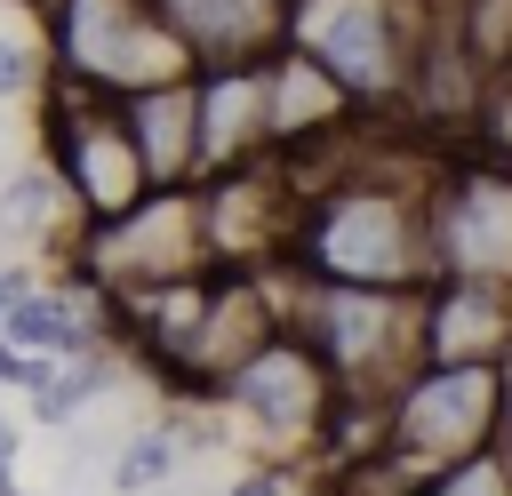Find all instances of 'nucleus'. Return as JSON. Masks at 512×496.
<instances>
[{
  "label": "nucleus",
  "instance_id": "obj_22",
  "mask_svg": "<svg viewBox=\"0 0 512 496\" xmlns=\"http://www.w3.org/2000/svg\"><path fill=\"white\" fill-rule=\"evenodd\" d=\"M16 448H24V432H16V416H0V496H24L16 488Z\"/></svg>",
  "mask_w": 512,
  "mask_h": 496
},
{
  "label": "nucleus",
  "instance_id": "obj_6",
  "mask_svg": "<svg viewBox=\"0 0 512 496\" xmlns=\"http://www.w3.org/2000/svg\"><path fill=\"white\" fill-rule=\"evenodd\" d=\"M72 272H80L96 296H136V288H168V280L208 272L200 192H192V184H168V192H144L136 208H120V216H104V224H80Z\"/></svg>",
  "mask_w": 512,
  "mask_h": 496
},
{
  "label": "nucleus",
  "instance_id": "obj_3",
  "mask_svg": "<svg viewBox=\"0 0 512 496\" xmlns=\"http://www.w3.org/2000/svg\"><path fill=\"white\" fill-rule=\"evenodd\" d=\"M40 32H48V72L64 96L120 104L136 88L192 72V56L168 40V24L144 0H40Z\"/></svg>",
  "mask_w": 512,
  "mask_h": 496
},
{
  "label": "nucleus",
  "instance_id": "obj_17",
  "mask_svg": "<svg viewBox=\"0 0 512 496\" xmlns=\"http://www.w3.org/2000/svg\"><path fill=\"white\" fill-rule=\"evenodd\" d=\"M112 376H120V360H112L104 344H96V352L56 360V368H48V384H40V392H24V400H32V424H72V416H88V400H96Z\"/></svg>",
  "mask_w": 512,
  "mask_h": 496
},
{
  "label": "nucleus",
  "instance_id": "obj_15",
  "mask_svg": "<svg viewBox=\"0 0 512 496\" xmlns=\"http://www.w3.org/2000/svg\"><path fill=\"white\" fill-rule=\"evenodd\" d=\"M56 72H48V32H40V0H0V112L8 104H48Z\"/></svg>",
  "mask_w": 512,
  "mask_h": 496
},
{
  "label": "nucleus",
  "instance_id": "obj_5",
  "mask_svg": "<svg viewBox=\"0 0 512 496\" xmlns=\"http://www.w3.org/2000/svg\"><path fill=\"white\" fill-rule=\"evenodd\" d=\"M424 264H432V280L512 288V160H496V152L432 160V184H424Z\"/></svg>",
  "mask_w": 512,
  "mask_h": 496
},
{
  "label": "nucleus",
  "instance_id": "obj_21",
  "mask_svg": "<svg viewBox=\"0 0 512 496\" xmlns=\"http://www.w3.org/2000/svg\"><path fill=\"white\" fill-rule=\"evenodd\" d=\"M488 448H496L504 472H512V352L496 360V432H488Z\"/></svg>",
  "mask_w": 512,
  "mask_h": 496
},
{
  "label": "nucleus",
  "instance_id": "obj_12",
  "mask_svg": "<svg viewBox=\"0 0 512 496\" xmlns=\"http://www.w3.org/2000/svg\"><path fill=\"white\" fill-rule=\"evenodd\" d=\"M104 320H112V304H104L80 272H72V280H32L24 296H8L0 344L40 352V360H72V352H96V344H104Z\"/></svg>",
  "mask_w": 512,
  "mask_h": 496
},
{
  "label": "nucleus",
  "instance_id": "obj_7",
  "mask_svg": "<svg viewBox=\"0 0 512 496\" xmlns=\"http://www.w3.org/2000/svg\"><path fill=\"white\" fill-rule=\"evenodd\" d=\"M408 0H288V48L320 64L344 104H392L408 88Z\"/></svg>",
  "mask_w": 512,
  "mask_h": 496
},
{
  "label": "nucleus",
  "instance_id": "obj_23",
  "mask_svg": "<svg viewBox=\"0 0 512 496\" xmlns=\"http://www.w3.org/2000/svg\"><path fill=\"white\" fill-rule=\"evenodd\" d=\"M0 312H8V296H0Z\"/></svg>",
  "mask_w": 512,
  "mask_h": 496
},
{
  "label": "nucleus",
  "instance_id": "obj_2",
  "mask_svg": "<svg viewBox=\"0 0 512 496\" xmlns=\"http://www.w3.org/2000/svg\"><path fill=\"white\" fill-rule=\"evenodd\" d=\"M416 312L424 288H328V280H288V328L312 344V360L328 368L336 392L384 400L408 368H424L416 352Z\"/></svg>",
  "mask_w": 512,
  "mask_h": 496
},
{
  "label": "nucleus",
  "instance_id": "obj_20",
  "mask_svg": "<svg viewBox=\"0 0 512 496\" xmlns=\"http://www.w3.org/2000/svg\"><path fill=\"white\" fill-rule=\"evenodd\" d=\"M48 368H56V360H40V352H16V344H0V384H8V392H40V384H48Z\"/></svg>",
  "mask_w": 512,
  "mask_h": 496
},
{
  "label": "nucleus",
  "instance_id": "obj_14",
  "mask_svg": "<svg viewBox=\"0 0 512 496\" xmlns=\"http://www.w3.org/2000/svg\"><path fill=\"white\" fill-rule=\"evenodd\" d=\"M64 240H80V216H72L64 184H56V168H48V160H24V168L0 184V248L24 264V256L64 248Z\"/></svg>",
  "mask_w": 512,
  "mask_h": 496
},
{
  "label": "nucleus",
  "instance_id": "obj_1",
  "mask_svg": "<svg viewBox=\"0 0 512 496\" xmlns=\"http://www.w3.org/2000/svg\"><path fill=\"white\" fill-rule=\"evenodd\" d=\"M424 184L432 160H352L288 208V272L328 288H424Z\"/></svg>",
  "mask_w": 512,
  "mask_h": 496
},
{
  "label": "nucleus",
  "instance_id": "obj_19",
  "mask_svg": "<svg viewBox=\"0 0 512 496\" xmlns=\"http://www.w3.org/2000/svg\"><path fill=\"white\" fill-rule=\"evenodd\" d=\"M224 496H296V472L288 464H240Z\"/></svg>",
  "mask_w": 512,
  "mask_h": 496
},
{
  "label": "nucleus",
  "instance_id": "obj_13",
  "mask_svg": "<svg viewBox=\"0 0 512 496\" xmlns=\"http://www.w3.org/2000/svg\"><path fill=\"white\" fill-rule=\"evenodd\" d=\"M112 112H120L128 152H136V168H144L152 192L192 184V72H184V80H160V88H136V96H120Z\"/></svg>",
  "mask_w": 512,
  "mask_h": 496
},
{
  "label": "nucleus",
  "instance_id": "obj_18",
  "mask_svg": "<svg viewBox=\"0 0 512 496\" xmlns=\"http://www.w3.org/2000/svg\"><path fill=\"white\" fill-rule=\"evenodd\" d=\"M408 496H512V472H504V456H496V448H472V456H456V464L424 472Z\"/></svg>",
  "mask_w": 512,
  "mask_h": 496
},
{
  "label": "nucleus",
  "instance_id": "obj_24",
  "mask_svg": "<svg viewBox=\"0 0 512 496\" xmlns=\"http://www.w3.org/2000/svg\"><path fill=\"white\" fill-rule=\"evenodd\" d=\"M504 88H512V72H504Z\"/></svg>",
  "mask_w": 512,
  "mask_h": 496
},
{
  "label": "nucleus",
  "instance_id": "obj_11",
  "mask_svg": "<svg viewBox=\"0 0 512 496\" xmlns=\"http://www.w3.org/2000/svg\"><path fill=\"white\" fill-rule=\"evenodd\" d=\"M168 40L192 56V72L208 64H256L288 40V0H144Z\"/></svg>",
  "mask_w": 512,
  "mask_h": 496
},
{
  "label": "nucleus",
  "instance_id": "obj_16",
  "mask_svg": "<svg viewBox=\"0 0 512 496\" xmlns=\"http://www.w3.org/2000/svg\"><path fill=\"white\" fill-rule=\"evenodd\" d=\"M184 424L168 416V424H144V432H128L120 448H112V496H152V488H168L176 472H184Z\"/></svg>",
  "mask_w": 512,
  "mask_h": 496
},
{
  "label": "nucleus",
  "instance_id": "obj_9",
  "mask_svg": "<svg viewBox=\"0 0 512 496\" xmlns=\"http://www.w3.org/2000/svg\"><path fill=\"white\" fill-rule=\"evenodd\" d=\"M272 160L264 128V56L256 64H208L192 72V184Z\"/></svg>",
  "mask_w": 512,
  "mask_h": 496
},
{
  "label": "nucleus",
  "instance_id": "obj_10",
  "mask_svg": "<svg viewBox=\"0 0 512 496\" xmlns=\"http://www.w3.org/2000/svg\"><path fill=\"white\" fill-rule=\"evenodd\" d=\"M416 352H424V360H440V368H496V360L512 352V288L424 280Z\"/></svg>",
  "mask_w": 512,
  "mask_h": 496
},
{
  "label": "nucleus",
  "instance_id": "obj_4",
  "mask_svg": "<svg viewBox=\"0 0 512 496\" xmlns=\"http://www.w3.org/2000/svg\"><path fill=\"white\" fill-rule=\"evenodd\" d=\"M240 432H248V448H256V464H312L320 456V424H328V408H336V384H328V368L312 360V344L296 336V328H272L248 360H232L224 376H216V392H208Z\"/></svg>",
  "mask_w": 512,
  "mask_h": 496
},
{
  "label": "nucleus",
  "instance_id": "obj_8",
  "mask_svg": "<svg viewBox=\"0 0 512 496\" xmlns=\"http://www.w3.org/2000/svg\"><path fill=\"white\" fill-rule=\"evenodd\" d=\"M40 160L56 168V184H64V200H72L80 224H104V216H120V208H136L152 192L144 168H136V152H128L120 112L96 104V96L48 88V152Z\"/></svg>",
  "mask_w": 512,
  "mask_h": 496
}]
</instances>
